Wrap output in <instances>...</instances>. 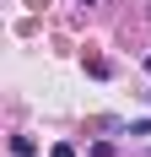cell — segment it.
Segmentation results:
<instances>
[{
  "label": "cell",
  "instance_id": "2",
  "mask_svg": "<svg viewBox=\"0 0 151 157\" xmlns=\"http://www.w3.org/2000/svg\"><path fill=\"white\" fill-rule=\"evenodd\" d=\"M49 157H76V146H65V141H60V146H54Z\"/></svg>",
  "mask_w": 151,
  "mask_h": 157
},
{
  "label": "cell",
  "instance_id": "3",
  "mask_svg": "<svg viewBox=\"0 0 151 157\" xmlns=\"http://www.w3.org/2000/svg\"><path fill=\"white\" fill-rule=\"evenodd\" d=\"M81 6H92V0H81Z\"/></svg>",
  "mask_w": 151,
  "mask_h": 157
},
{
  "label": "cell",
  "instance_id": "1",
  "mask_svg": "<svg viewBox=\"0 0 151 157\" xmlns=\"http://www.w3.org/2000/svg\"><path fill=\"white\" fill-rule=\"evenodd\" d=\"M32 152H38L32 136H11V157H32Z\"/></svg>",
  "mask_w": 151,
  "mask_h": 157
}]
</instances>
